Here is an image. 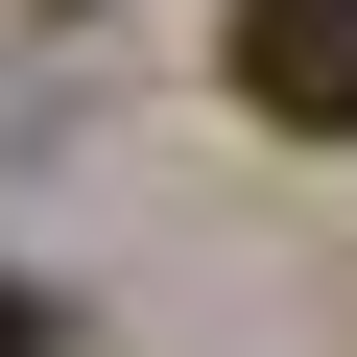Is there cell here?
Wrapping results in <instances>:
<instances>
[{
	"mask_svg": "<svg viewBox=\"0 0 357 357\" xmlns=\"http://www.w3.org/2000/svg\"><path fill=\"white\" fill-rule=\"evenodd\" d=\"M238 119L357 143V0H238Z\"/></svg>",
	"mask_w": 357,
	"mask_h": 357,
	"instance_id": "1",
	"label": "cell"
},
{
	"mask_svg": "<svg viewBox=\"0 0 357 357\" xmlns=\"http://www.w3.org/2000/svg\"><path fill=\"white\" fill-rule=\"evenodd\" d=\"M0 357H48V286H0Z\"/></svg>",
	"mask_w": 357,
	"mask_h": 357,
	"instance_id": "2",
	"label": "cell"
}]
</instances>
